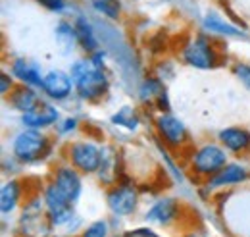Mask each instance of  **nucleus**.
I'll return each mask as SVG.
<instances>
[{
    "mask_svg": "<svg viewBox=\"0 0 250 237\" xmlns=\"http://www.w3.org/2000/svg\"><path fill=\"white\" fill-rule=\"evenodd\" d=\"M183 60L198 70H210L218 64V54L206 37H196L183 48Z\"/></svg>",
    "mask_w": 250,
    "mask_h": 237,
    "instance_id": "6",
    "label": "nucleus"
},
{
    "mask_svg": "<svg viewBox=\"0 0 250 237\" xmlns=\"http://www.w3.org/2000/svg\"><path fill=\"white\" fill-rule=\"evenodd\" d=\"M235 73H237V77H239V81L250 89V66L249 64H237L235 66Z\"/></svg>",
    "mask_w": 250,
    "mask_h": 237,
    "instance_id": "25",
    "label": "nucleus"
},
{
    "mask_svg": "<svg viewBox=\"0 0 250 237\" xmlns=\"http://www.w3.org/2000/svg\"><path fill=\"white\" fill-rule=\"evenodd\" d=\"M69 160L71 164L83 172V174H94L100 168L102 162V150L91 141H75L69 147Z\"/></svg>",
    "mask_w": 250,
    "mask_h": 237,
    "instance_id": "5",
    "label": "nucleus"
},
{
    "mask_svg": "<svg viewBox=\"0 0 250 237\" xmlns=\"http://www.w3.org/2000/svg\"><path fill=\"white\" fill-rule=\"evenodd\" d=\"M247 170L239 164H227L223 170H219L216 176H212L208 185L210 187H225V185H235L247 179Z\"/></svg>",
    "mask_w": 250,
    "mask_h": 237,
    "instance_id": "16",
    "label": "nucleus"
},
{
    "mask_svg": "<svg viewBox=\"0 0 250 237\" xmlns=\"http://www.w3.org/2000/svg\"><path fill=\"white\" fill-rule=\"evenodd\" d=\"M46 150H48V139L39 129H27V131L18 133L12 143L14 156L23 164L41 160L46 154Z\"/></svg>",
    "mask_w": 250,
    "mask_h": 237,
    "instance_id": "2",
    "label": "nucleus"
},
{
    "mask_svg": "<svg viewBox=\"0 0 250 237\" xmlns=\"http://www.w3.org/2000/svg\"><path fill=\"white\" fill-rule=\"evenodd\" d=\"M227 166V154L218 145H204L192 156V170L200 176H216L219 170Z\"/></svg>",
    "mask_w": 250,
    "mask_h": 237,
    "instance_id": "4",
    "label": "nucleus"
},
{
    "mask_svg": "<svg viewBox=\"0 0 250 237\" xmlns=\"http://www.w3.org/2000/svg\"><path fill=\"white\" fill-rule=\"evenodd\" d=\"M10 104L16 110H20L21 114H25V112L33 110L39 104V96H37V93L31 87H25L23 85V87H18V89L10 95Z\"/></svg>",
    "mask_w": 250,
    "mask_h": 237,
    "instance_id": "19",
    "label": "nucleus"
},
{
    "mask_svg": "<svg viewBox=\"0 0 250 237\" xmlns=\"http://www.w3.org/2000/svg\"><path fill=\"white\" fill-rule=\"evenodd\" d=\"M81 237H110V228L106 220H96L83 230Z\"/></svg>",
    "mask_w": 250,
    "mask_h": 237,
    "instance_id": "24",
    "label": "nucleus"
},
{
    "mask_svg": "<svg viewBox=\"0 0 250 237\" xmlns=\"http://www.w3.org/2000/svg\"><path fill=\"white\" fill-rule=\"evenodd\" d=\"M77 127V119L75 118H67V119H63V125L60 127V131L62 133H65V131H69V129H75Z\"/></svg>",
    "mask_w": 250,
    "mask_h": 237,
    "instance_id": "28",
    "label": "nucleus"
},
{
    "mask_svg": "<svg viewBox=\"0 0 250 237\" xmlns=\"http://www.w3.org/2000/svg\"><path fill=\"white\" fill-rule=\"evenodd\" d=\"M21 121L29 129H42V127H48V125L58 121V110L54 106H50V104L39 102L33 110L25 112L21 116Z\"/></svg>",
    "mask_w": 250,
    "mask_h": 237,
    "instance_id": "12",
    "label": "nucleus"
},
{
    "mask_svg": "<svg viewBox=\"0 0 250 237\" xmlns=\"http://www.w3.org/2000/svg\"><path fill=\"white\" fill-rule=\"evenodd\" d=\"M54 37H56V45H58V50L62 54H71L75 45L79 43L77 39V31L75 25H69L67 22H60L54 29Z\"/></svg>",
    "mask_w": 250,
    "mask_h": 237,
    "instance_id": "18",
    "label": "nucleus"
},
{
    "mask_svg": "<svg viewBox=\"0 0 250 237\" xmlns=\"http://www.w3.org/2000/svg\"><path fill=\"white\" fill-rule=\"evenodd\" d=\"M75 91L85 100H96L108 91V75L94 58H81L71 66Z\"/></svg>",
    "mask_w": 250,
    "mask_h": 237,
    "instance_id": "1",
    "label": "nucleus"
},
{
    "mask_svg": "<svg viewBox=\"0 0 250 237\" xmlns=\"http://www.w3.org/2000/svg\"><path fill=\"white\" fill-rule=\"evenodd\" d=\"M156 127L160 137L169 147H179L187 139V129H185L183 121L171 114H160L156 118Z\"/></svg>",
    "mask_w": 250,
    "mask_h": 237,
    "instance_id": "9",
    "label": "nucleus"
},
{
    "mask_svg": "<svg viewBox=\"0 0 250 237\" xmlns=\"http://www.w3.org/2000/svg\"><path fill=\"white\" fill-rule=\"evenodd\" d=\"M93 8L96 12L104 14L110 20H118L120 18V2L118 0H93Z\"/></svg>",
    "mask_w": 250,
    "mask_h": 237,
    "instance_id": "23",
    "label": "nucleus"
},
{
    "mask_svg": "<svg viewBox=\"0 0 250 237\" xmlns=\"http://www.w3.org/2000/svg\"><path fill=\"white\" fill-rule=\"evenodd\" d=\"M54 183L58 185V189L62 191L71 203H75L79 199L81 189H83V181H81V176H79L77 170L67 168V166L58 168V172L54 176Z\"/></svg>",
    "mask_w": 250,
    "mask_h": 237,
    "instance_id": "10",
    "label": "nucleus"
},
{
    "mask_svg": "<svg viewBox=\"0 0 250 237\" xmlns=\"http://www.w3.org/2000/svg\"><path fill=\"white\" fill-rule=\"evenodd\" d=\"M0 81H2V85H0V93H2V95H8V91L12 89V79H10V75H8V73H2Z\"/></svg>",
    "mask_w": 250,
    "mask_h": 237,
    "instance_id": "27",
    "label": "nucleus"
},
{
    "mask_svg": "<svg viewBox=\"0 0 250 237\" xmlns=\"http://www.w3.org/2000/svg\"><path fill=\"white\" fill-rule=\"evenodd\" d=\"M106 203L110 210L118 216H129L137 210L139 205V193L133 185H118L114 189H110Z\"/></svg>",
    "mask_w": 250,
    "mask_h": 237,
    "instance_id": "7",
    "label": "nucleus"
},
{
    "mask_svg": "<svg viewBox=\"0 0 250 237\" xmlns=\"http://www.w3.org/2000/svg\"><path fill=\"white\" fill-rule=\"evenodd\" d=\"M219 141L233 152H243L250 147V133L243 127H225L219 131Z\"/></svg>",
    "mask_w": 250,
    "mask_h": 237,
    "instance_id": "15",
    "label": "nucleus"
},
{
    "mask_svg": "<svg viewBox=\"0 0 250 237\" xmlns=\"http://www.w3.org/2000/svg\"><path fill=\"white\" fill-rule=\"evenodd\" d=\"M12 73H14V77H18L27 87H42V77L44 75L41 73L39 66L31 60H16L12 64Z\"/></svg>",
    "mask_w": 250,
    "mask_h": 237,
    "instance_id": "14",
    "label": "nucleus"
},
{
    "mask_svg": "<svg viewBox=\"0 0 250 237\" xmlns=\"http://www.w3.org/2000/svg\"><path fill=\"white\" fill-rule=\"evenodd\" d=\"M20 199H21V185H20V181H16V179L6 181L2 185V191H0V210H2V214L14 212L16 207L20 205Z\"/></svg>",
    "mask_w": 250,
    "mask_h": 237,
    "instance_id": "17",
    "label": "nucleus"
},
{
    "mask_svg": "<svg viewBox=\"0 0 250 237\" xmlns=\"http://www.w3.org/2000/svg\"><path fill=\"white\" fill-rule=\"evenodd\" d=\"M73 79L71 73H65L62 70H50L48 73H44L42 77V87L46 96L54 98V100H63L71 95L73 91Z\"/></svg>",
    "mask_w": 250,
    "mask_h": 237,
    "instance_id": "8",
    "label": "nucleus"
},
{
    "mask_svg": "<svg viewBox=\"0 0 250 237\" xmlns=\"http://www.w3.org/2000/svg\"><path fill=\"white\" fill-rule=\"evenodd\" d=\"M141 100L143 102H148V104H156L162 112H167L169 110L166 87H164V83L160 79H156V77H148V79L143 81V85H141Z\"/></svg>",
    "mask_w": 250,
    "mask_h": 237,
    "instance_id": "13",
    "label": "nucleus"
},
{
    "mask_svg": "<svg viewBox=\"0 0 250 237\" xmlns=\"http://www.w3.org/2000/svg\"><path fill=\"white\" fill-rule=\"evenodd\" d=\"M112 121H114L116 125H120V127L129 129V131H135V129L139 127V123H141L139 114H137V110H135L133 106H124V108H120V110L112 116Z\"/></svg>",
    "mask_w": 250,
    "mask_h": 237,
    "instance_id": "22",
    "label": "nucleus"
},
{
    "mask_svg": "<svg viewBox=\"0 0 250 237\" xmlns=\"http://www.w3.org/2000/svg\"><path fill=\"white\" fill-rule=\"evenodd\" d=\"M179 216V205L175 199H160L146 212V222L154 226H169Z\"/></svg>",
    "mask_w": 250,
    "mask_h": 237,
    "instance_id": "11",
    "label": "nucleus"
},
{
    "mask_svg": "<svg viewBox=\"0 0 250 237\" xmlns=\"http://www.w3.org/2000/svg\"><path fill=\"white\" fill-rule=\"evenodd\" d=\"M75 31H77V39H79V45L87 50L94 54L98 50V39L94 35V29L91 25V22H87L85 18H77L75 20Z\"/></svg>",
    "mask_w": 250,
    "mask_h": 237,
    "instance_id": "20",
    "label": "nucleus"
},
{
    "mask_svg": "<svg viewBox=\"0 0 250 237\" xmlns=\"http://www.w3.org/2000/svg\"><path fill=\"white\" fill-rule=\"evenodd\" d=\"M204 27L210 31H214V33H221V35H227V37H241L243 35V31L239 29V27H235L233 24H229V22H225L221 16L218 14H208L206 18H204Z\"/></svg>",
    "mask_w": 250,
    "mask_h": 237,
    "instance_id": "21",
    "label": "nucleus"
},
{
    "mask_svg": "<svg viewBox=\"0 0 250 237\" xmlns=\"http://www.w3.org/2000/svg\"><path fill=\"white\" fill-rule=\"evenodd\" d=\"M44 8H48V10H52V12H62L63 8H65V0H39Z\"/></svg>",
    "mask_w": 250,
    "mask_h": 237,
    "instance_id": "26",
    "label": "nucleus"
},
{
    "mask_svg": "<svg viewBox=\"0 0 250 237\" xmlns=\"http://www.w3.org/2000/svg\"><path fill=\"white\" fill-rule=\"evenodd\" d=\"M44 210L50 226H56V228L69 224L73 218V203L58 189L54 181L44 189Z\"/></svg>",
    "mask_w": 250,
    "mask_h": 237,
    "instance_id": "3",
    "label": "nucleus"
}]
</instances>
